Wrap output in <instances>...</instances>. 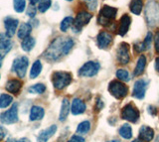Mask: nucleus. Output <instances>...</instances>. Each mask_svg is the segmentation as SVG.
I'll list each match as a JSON object with an SVG mask.
<instances>
[{
    "instance_id": "obj_40",
    "label": "nucleus",
    "mask_w": 159,
    "mask_h": 142,
    "mask_svg": "<svg viewBox=\"0 0 159 142\" xmlns=\"http://www.w3.org/2000/svg\"><path fill=\"white\" fill-rule=\"evenodd\" d=\"M68 142H84V139L83 138L82 136H79V135H74V136H72V138L70 139Z\"/></svg>"
},
{
    "instance_id": "obj_17",
    "label": "nucleus",
    "mask_w": 159,
    "mask_h": 142,
    "mask_svg": "<svg viewBox=\"0 0 159 142\" xmlns=\"http://www.w3.org/2000/svg\"><path fill=\"white\" fill-rule=\"evenodd\" d=\"M56 131H57L56 125H52L48 127V128L40 132V134L37 138V142H47L55 133H56Z\"/></svg>"
},
{
    "instance_id": "obj_33",
    "label": "nucleus",
    "mask_w": 159,
    "mask_h": 142,
    "mask_svg": "<svg viewBox=\"0 0 159 142\" xmlns=\"http://www.w3.org/2000/svg\"><path fill=\"white\" fill-rule=\"evenodd\" d=\"M46 91V87L43 84H36L32 86L29 89V92H32V94H43V92Z\"/></svg>"
},
{
    "instance_id": "obj_43",
    "label": "nucleus",
    "mask_w": 159,
    "mask_h": 142,
    "mask_svg": "<svg viewBox=\"0 0 159 142\" xmlns=\"http://www.w3.org/2000/svg\"><path fill=\"white\" fill-rule=\"evenodd\" d=\"M155 68H156V71L159 73V57L156 58V61H155Z\"/></svg>"
},
{
    "instance_id": "obj_32",
    "label": "nucleus",
    "mask_w": 159,
    "mask_h": 142,
    "mask_svg": "<svg viewBox=\"0 0 159 142\" xmlns=\"http://www.w3.org/2000/svg\"><path fill=\"white\" fill-rule=\"evenodd\" d=\"M13 5L15 11L21 13L26 8V0H13Z\"/></svg>"
},
{
    "instance_id": "obj_27",
    "label": "nucleus",
    "mask_w": 159,
    "mask_h": 142,
    "mask_svg": "<svg viewBox=\"0 0 159 142\" xmlns=\"http://www.w3.org/2000/svg\"><path fill=\"white\" fill-rule=\"evenodd\" d=\"M42 71V63L39 60L35 61L30 71V79H36Z\"/></svg>"
},
{
    "instance_id": "obj_36",
    "label": "nucleus",
    "mask_w": 159,
    "mask_h": 142,
    "mask_svg": "<svg viewBox=\"0 0 159 142\" xmlns=\"http://www.w3.org/2000/svg\"><path fill=\"white\" fill-rule=\"evenodd\" d=\"M91 128V123L89 121H83L82 123H80L78 128H77V132L78 133H87V132Z\"/></svg>"
},
{
    "instance_id": "obj_23",
    "label": "nucleus",
    "mask_w": 159,
    "mask_h": 142,
    "mask_svg": "<svg viewBox=\"0 0 159 142\" xmlns=\"http://www.w3.org/2000/svg\"><path fill=\"white\" fill-rule=\"evenodd\" d=\"M45 111L42 107L35 105L31 109V111H30V120L31 121H35V120H40L44 117Z\"/></svg>"
},
{
    "instance_id": "obj_4",
    "label": "nucleus",
    "mask_w": 159,
    "mask_h": 142,
    "mask_svg": "<svg viewBox=\"0 0 159 142\" xmlns=\"http://www.w3.org/2000/svg\"><path fill=\"white\" fill-rule=\"evenodd\" d=\"M52 82L55 89L61 91L71 84L72 75L67 72H55L52 76Z\"/></svg>"
},
{
    "instance_id": "obj_18",
    "label": "nucleus",
    "mask_w": 159,
    "mask_h": 142,
    "mask_svg": "<svg viewBox=\"0 0 159 142\" xmlns=\"http://www.w3.org/2000/svg\"><path fill=\"white\" fill-rule=\"evenodd\" d=\"M21 87H22L21 82L17 79H12V80H9L6 82V87H5V89H6V91H8V92H10V94L17 95V94H19Z\"/></svg>"
},
{
    "instance_id": "obj_34",
    "label": "nucleus",
    "mask_w": 159,
    "mask_h": 142,
    "mask_svg": "<svg viewBox=\"0 0 159 142\" xmlns=\"http://www.w3.org/2000/svg\"><path fill=\"white\" fill-rule=\"evenodd\" d=\"M51 4H52L51 0H41L40 3L38 4V10L41 13L46 12L51 7Z\"/></svg>"
},
{
    "instance_id": "obj_48",
    "label": "nucleus",
    "mask_w": 159,
    "mask_h": 142,
    "mask_svg": "<svg viewBox=\"0 0 159 142\" xmlns=\"http://www.w3.org/2000/svg\"><path fill=\"white\" fill-rule=\"evenodd\" d=\"M132 142H141L140 140H139V139H135V140H133Z\"/></svg>"
},
{
    "instance_id": "obj_8",
    "label": "nucleus",
    "mask_w": 159,
    "mask_h": 142,
    "mask_svg": "<svg viewBox=\"0 0 159 142\" xmlns=\"http://www.w3.org/2000/svg\"><path fill=\"white\" fill-rule=\"evenodd\" d=\"M121 118L130 122H136L139 118V111L132 104H128L122 107Z\"/></svg>"
},
{
    "instance_id": "obj_28",
    "label": "nucleus",
    "mask_w": 159,
    "mask_h": 142,
    "mask_svg": "<svg viewBox=\"0 0 159 142\" xmlns=\"http://www.w3.org/2000/svg\"><path fill=\"white\" fill-rule=\"evenodd\" d=\"M35 43H36V41H35V39L33 37H27L25 38L24 40L22 41L21 43V47L22 49L25 51V52H30L32 50V49L34 48L35 46Z\"/></svg>"
},
{
    "instance_id": "obj_35",
    "label": "nucleus",
    "mask_w": 159,
    "mask_h": 142,
    "mask_svg": "<svg viewBox=\"0 0 159 142\" xmlns=\"http://www.w3.org/2000/svg\"><path fill=\"white\" fill-rule=\"evenodd\" d=\"M116 77L118 80H120L121 82H128L129 80V75H128V72L123 70V69H119L116 72Z\"/></svg>"
},
{
    "instance_id": "obj_44",
    "label": "nucleus",
    "mask_w": 159,
    "mask_h": 142,
    "mask_svg": "<svg viewBox=\"0 0 159 142\" xmlns=\"http://www.w3.org/2000/svg\"><path fill=\"white\" fill-rule=\"evenodd\" d=\"M18 142H30V140L28 138H21Z\"/></svg>"
},
{
    "instance_id": "obj_20",
    "label": "nucleus",
    "mask_w": 159,
    "mask_h": 142,
    "mask_svg": "<svg viewBox=\"0 0 159 142\" xmlns=\"http://www.w3.org/2000/svg\"><path fill=\"white\" fill-rule=\"evenodd\" d=\"M12 42L10 38L4 33H0V51L4 53H7L11 50Z\"/></svg>"
},
{
    "instance_id": "obj_49",
    "label": "nucleus",
    "mask_w": 159,
    "mask_h": 142,
    "mask_svg": "<svg viewBox=\"0 0 159 142\" xmlns=\"http://www.w3.org/2000/svg\"><path fill=\"white\" fill-rule=\"evenodd\" d=\"M67 1H73V0H67Z\"/></svg>"
},
{
    "instance_id": "obj_3",
    "label": "nucleus",
    "mask_w": 159,
    "mask_h": 142,
    "mask_svg": "<svg viewBox=\"0 0 159 142\" xmlns=\"http://www.w3.org/2000/svg\"><path fill=\"white\" fill-rule=\"evenodd\" d=\"M117 14V9L108 6V5H104L101 9V11L98 13V24H101L102 26H108L112 23V21L116 19V16Z\"/></svg>"
},
{
    "instance_id": "obj_42",
    "label": "nucleus",
    "mask_w": 159,
    "mask_h": 142,
    "mask_svg": "<svg viewBox=\"0 0 159 142\" xmlns=\"http://www.w3.org/2000/svg\"><path fill=\"white\" fill-rule=\"evenodd\" d=\"M29 1H30V4H31V5L35 6L36 4H39L41 0H29Z\"/></svg>"
},
{
    "instance_id": "obj_31",
    "label": "nucleus",
    "mask_w": 159,
    "mask_h": 142,
    "mask_svg": "<svg viewBox=\"0 0 159 142\" xmlns=\"http://www.w3.org/2000/svg\"><path fill=\"white\" fill-rule=\"evenodd\" d=\"M73 24H74V18L71 16H68L63 19V21L61 22V25H60V29H61L62 32H66Z\"/></svg>"
},
{
    "instance_id": "obj_5",
    "label": "nucleus",
    "mask_w": 159,
    "mask_h": 142,
    "mask_svg": "<svg viewBox=\"0 0 159 142\" xmlns=\"http://www.w3.org/2000/svg\"><path fill=\"white\" fill-rule=\"evenodd\" d=\"M108 91L111 95L117 100L125 97L128 92V87L121 81H112L108 86Z\"/></svg>"
},
{
    "instance_id": "obj_29",
    "label": "nucleus",
    "mask_w": 159,
    "mask_h": 142,
    "mask_svg": "<svg viewBox=\"0 0 159 142\" xmlns=\"http://www.w3.org/2000/svg\"><path fill=\"white\" fill-rule=\"evenodd\" d=\"M119 134L121 137H123L124 139H129L131 138L132 136V129L131 127L128 124H124L122 125L120 128H119Z\"/></svg>"
},
{
    "instance_id": "obj_38",
    "label": "nucleus",
    "mask_w": 159,
    "mask_h": 142,
    "mask_svg": "<svg viewBox=\"0 0 159 142\" xmlns=\"http://www.w3.org/2000/svg\"><path fill=\"white\" fill-rule=\"evenodd\" d=\"M26 14L29 16V17H31V18H34L35 15H36V8H35V6L33 5H30L27 9V11H26Z\"/></svg>"
},
{
    "instance_id": "obj_22",
    "label": "nucleus",
    "mask_w": 159,
    "mask_h": 142,
    "mask_svg": "<svg viewBox=\"0 0 159 142\" xmlns=\"http://www.w3.org/2000/svg\"><path fill=\"white\" fill-rule=\"evenodd\" d=\"M145 67H146V58H145V56H144V55H141L140 57L138 58V60H137L135 69H134V75H135L136 77L141 76L144 73Z\"/></svg>"
},
{
    "instance_id": "obj_46",
    "label": "nucleus",
    "mask_w": 159,
    "mask_h": 142,
    "mask_svg": "<svg viewBox=\"0 0 159 142\" xmlns=\"http://www.w3.org/2000/svg\"><path fill=\"white\" fill-rule=\"evenodd\" d=\"M6 142H18L16 139H14V138H8Z\"/></svg>"
},
{
    "instance_id": "obj_7",
    "label": "nucleus",
    "mask_w": 159,
    "mask_h": 142,
    "mask_svg": "<svg viewBox=\"0 0 159 142\" xmlns=\"http://www.w3.org/2000/svg\"><path fill=\"white\" fill-rule=\"evenodd\" d=\"M0 121L5 124H12L18 121V106L16 104L0 114Z\"/></svg>"
},
{
    "instance_id": "obj_19",
    "label": "nucleus",
    "mask_w": 159,
    "mask_h": 142,
    "mask_svg": "<svg viewBox=\"0 0 159 142\" xmlns=\"http://www.w3.org/2000/svg\"><path fill=\"white\" fill-rule=\"evenodd\" d=\"M72 113L75 115L78 114H82L86 110V104L84 102L80 100V99H74L73 102H72V107H71Z\"/></svg>"
},
{
    "instance_id": "obj_2",
    "label": "nucleus",
    "mask_w": 159,
    "mask_h": 142,
    "mask_svg": "<svg viewBox=\"0 0 159 142\" xmlns=\"http://www.w3.org/2000/svg\"><path fill=\"white\" fill-rule=\"evenodd\" d=\"M145 19L148 26L154 27L159 25V3L149 1L145 7Z\"/></svg>"
},
{
    "instance_id": "obj_24",
    "label": "nucleus",
    "mask_w": 159,
    "mask_h": 142,
    "mask_svg": "<svg viewBox=\"0 0 159 142\" xmlns=\"http://www.w3.org/2000/svg\"><path fill=\"white\" fill-rule=\"evenodd\" d=\"M143 8V1L142 0H131L130 5H129V9L130 11L135 14V15H139L142 11Z\"/></svg>"
},
{
    "instance_id": "obj_11",
    "label": "nucleus",
    "mask_w": 159,
    "mask_h": 142,
    "mask_svg": "<svg viewBox=\"0 0 159 142\" xmlns=\"http://www.w3.org/2000/svg\"><path fill=\"white\" fill-rule=\"evenodd\" d=\"M116 58L119 64L122 65H126V64L130 60L129 57V45L127 43H121L118 46L117 51H116Z\"/></svg>"
},
{
    "instance_id": "obj_15",
    "label": "nucleus",
    "mask_w": 159,
    "mask_h": 142,
    "mask_svg": "<svg viewBox=\"0 0 159 142\" xmlns=\"http://www.w3.org/2000/svg\"><path fill=\"white\" fill-rule=\"evenodd\" d=\"M130 23H131L130 16L127 15V14H124V15L121 16L118 23V27H117V31L119 35L120 36L125 35L129 29V26H130Z\"/></svg>"
},
{
    "instance_id": "obj_10",
    "label": "nucleus",
    "mask_w": 159,
    "mask_h": 142,
    "mask_svg": "<svg viewBox=\"0 0 159 142\" xmlns=\"http://www.w3.org/2000/svg\"><path fill=\"white\" fill-rule=\"evenodd\" d=\"M92 17H93L92 14H89L87 11H80L77 14L76 19L74 20L73 31L75 30V32H79L84 25H87V24L89 22Z\"/></svg>"
},
{
    "instance_id": "obj_21",
    "label": "nucleus",
    "mask_w": 159,
    "mask_h": 142,
    "mask_svg": "<svg viewBox=\"0 0 159 142\" xmlns=\"http://www.w3.org/2000/svg\"><path fill=\"white\" fill-rule=\"evenodd\" d=\"M32 31V25L30 23H23L21 24V26L19 27V30L17 32V36L19 39H24L29 37V35L31 34Z\"/></svg>"
},
{
    "instance_id": "obj_16",
    "label": "nucleus",
    "mask_w": 159,
    "mask_h": 142,
    "mask_svg": "<svg viewBox=\"0 0 159 142\" xmlns=\"http://www.w3.org/2000/svg\"><path fill=\"white\" fill-rule=\"evenodd\" d=\"M154 137V130L151 127L143 125L139 130V140L141 142H150Z\"/></svg>"
},
{
    "instance_id": "obj_47",
    "label": "nucleus",
    "mask_w": 159,
    "mask_h": 142,
    "mask_svg": "<svg viewBox=\"0 0 159 142\" xmlns=\"http://www.w3.org/2000/svg\"><path fill=\"white\" fill-rule=\"evenodd\" d=\"M107 142H120V141H118V140H111V141H107Z\"/></svg>"
},
{
    "instance_id": "obj_26",
    "label": "nucleus",
    "mask_w": 159,
    "mask_h": 142,
    "mask_svg": "<svg viewBox=\"0 0 159 142\" xmlns=\"http://www.w3.org/2000/svg\"><path fill=\"white\" fill-rule=\"evenodd\" d=\"M151 42H152V34L151 33H148L147 36L144 39V41L142 43L139 44L138 46H136V51L137 52H143V51H146L149 49L151 45Z\"/></svg>"
},
{
    "instance_id": "obj_14",
    "label": "nucleus",
    "mask_w": 159,
    "mask_h": 142,
    "mask_svg": "<svg viewBox=\"0 0 159 142\" xmlns=\"http://www.w3.org/2000/svg\"><path fill=\"white\" fill-rule=\"evenodd\" d=\"M97 42H98V46L101 49H106L107 48L112 42V36L109 33L102 31L98 35L97 38Z\"/></svg>"
},
{
    "instance_id": "obj_41",
    "label": "nucleus",
    "mask_w": 159,
    "mask_h": 142,
    "mask_svg": "<svg viewBox=\"0 0 159 142\" xmlns=\"http://www.w3.org/2000/svg\"><path fill=\"white\" fill-rule=\"evenodd\" d=\"M7 134V131H6V129L4 128L3 126H0V141H1L4 137H5V135Z\"/></svg>"
},
{
    "instance_id": "obj_39",
    "label": "nucleus",
    "mask_w": 159,
    "mask_h": 142,
    "mask_svg": "<svg viewBox=\"0 0 159 142\" xmlns=\"http://www.w3.org/2000/svg\"><path fill=\"white\" fill-rule=\"evenodd\" d=\"M154 48H155V51L159 54V31H157L155 36H154Z\"/></svg>"
},
{
    "instance_id": "obj_6",
    "label": "nucleus",
    "mask_w": 159,
    "mask_h": 142,
    "mask_svg": "<svg viewBox=\"0 0 159 142\" xmlns=\"http://www.w3.org/2000/svg\"><path fill=\"white\" fill-rule=\"evenodd\" d=\"M28 65H29V60L27 57H25V56L19 57L14 60L12 70L16 73L19 78L22 79V78H24L25 75H26Z\"/></svg>"
},
{
    "instance_id": "obj_37",
    "label": "nucleus",
    "mask_w": 159,
    "mask_h": 142,
    "mask_svg": "<svg viewBox=\"0 0 159 142\" xmlns=\"http://www.w3.org/2000/svg\"><path fill=\"white\" fill-rule=\"evenodd\" d=\"M87 6L91 11L96 10V8L98 6V0H86Z\"/></svg>"
},
{
    "instance_id": "obj_25",
    "label": "nucleus",
    "mask_w": 159,
    "mask_h": 142,
    "mask_svg": "<svg viewBox=\"0 0 159 142\" xmlns=\"http://www.w3.org/2000/svg\"><path fill=\"white\" fill-rule=\"evenodd\" d=\"M71 109H70V102L68 99H64L62 102V107H61V111H60V120L64 121L65 119L68 117V114Z\"/></svg>"
},
{
    "instance_id": "obj_45",
    "label": "nucleus",
    "mask_w": 159,
    "mask_h": 142,
    "mask_svg": "<svg viewBox=\"0 0 159 142\" xmlns=\"http://www.w3.org/2000/svg\"><path fill=\"white\" fill-rule=\"evenodd\" d=\"M2 62H3V55L0 53V67L2 66Z\"/></svg>"
},
{
    "instance_id": "obj_9",
    "label": "nucleus",
    "mask_w": 159,
    "mask_h": 142,
    "mask_svg": "<svg viewBox=\"0 0 159 142\" xmlns=\"http://www.w3.org/2000/svg\"><path fill=\"white\" fill-rule=\"evenodd\" d=\"M99 70V64L98 62L89 61L80 69L79 76L80 77H93L98 74Z\"/></svg>"
},
{
    "instance_id": "obj_13",
    "label": "nucleus",
    "mask_w": 159,
    "mask_h": 142,
    "mask_svg": "<svg viewBox=\"0 0 159 142\" xmlns=\"http://www.w3.org/2000/svg\"><path fill=\"white\" fill-rule=\"evenodd\" d=\"M145 91H146V82L144 80H138L134 84L132 95L135 99L141 100L145 95Z\"/></svg>"
},
{
    "instance_id": "obj_1",
    "label": "nucleus",
    "mask_w": 159,
    "mask_h": 142,
    "mask_svg": "<svg viewBox=\"0 0 159 142\" xmlns=\"http://www.w3.org/2000/svg\"><path fill=\"white\" fill-rule=\"evenodd\" d=\"M74 47V41L71 38L59 37L50 44L44 53V58L50 62L58 61L63 56H66Z\"/></svg>"
},
{
    "instance_id": "obj_12",
    "label": "nucleus",
    "mask_w": 159,
    "mask_h": 142,
    "mask_svg": "<svg viewBox=\"0 0 159 142\" xmlns=\"http://www.w3.org/2000/svg\"><path fill=\"white\" fill-rule=\"evenodd\" d=\"M18 23L19 21L17 19H14L12 17H7L6 19L4 20V27H5V30H6V35L11 38L15 35L16 33V29L18 27Z\"/></svg>"
},
{
    "instance_id": "obj_30",
    "label": "nucleus",
    "mask_w": 159,
    "mask_h": 142,
    "mask_svg": "<svg viewBox=\"0 0 159 142\" xmlns=\"http://www.w3.org/2000/svg\"><path fill=\"white\" fill-rule=\"evenodd\" d=\"M13 101V97L9 95L2 94L0 95V109H5L8 105L11 104V102Z\"/></svg>"
}]
</instances>
